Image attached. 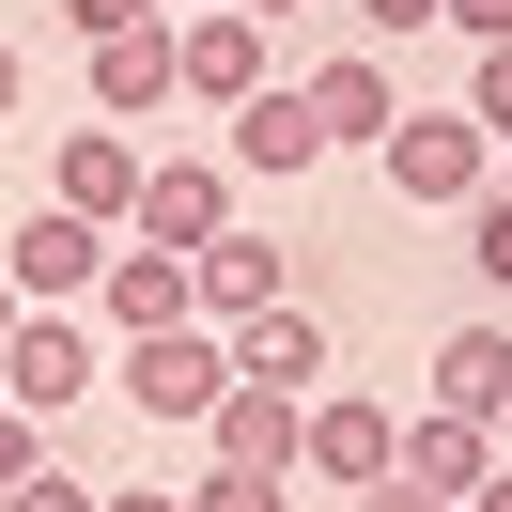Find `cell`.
Returning <instances> with one entry per match:
<instances>
[{
  "label": "cell",
  "instance_id": "15",
  "mask_svg": "<svg viewBox=\"0 0 512 512\" xmlns=\"http://www.w3.org/2000/svg\"><path fill=\"white\" fill-rule=\"evenodd\" d=\"M435 404L450 419H512V311H466L435 342Z\"/></svg>",
  "mask_w": 512,
  "mask_h": 512
},
{
  "label": "cell",
  "instance_id": "8",
  "mask_svg": "<svg viewBox=\"0 0 512 512\" xmlns=\"http://www.w3.org/2000/svg\"><path fill=\"white\" fill-rule=\"evenodd\" d=\"M156 109H187L171 16H125V32H94V125H156Z\"/></svg>",
  "mask_w": 512,
  "mask_h": 512
},
{
  "label": "cell",
  "instance_id": "24",
  "mask_svg": "<svg viewBox=\"0 0 512 512\" xmlns=\"http://www.w3.org/2000/svg\"><path fill=\"white\" fill-rule=\"evenodd\" d=\"M125 16H171V0H63V32L94 47V32H125Z\"/></svg>",
  "mask_w": 512,
  "mask_h": 512
},
{
  "label": "cell",
  "instance_id": "27",
  "mask_svg": "<svg viewBox=\"0 0 512 512\" xmlns=\"http://www.w3.org/2000/svg\"><path fill=\"white\" fill-rule=\"evenodd\" d=\"M94 512H187V497H156V481H109V497Z\"/></svg>",
  "mask_w": 512,
  "mask_h": 512
},
{
  "label": "cell",
  "instance_id": "4",
  "mask_svg": "<svg viewBox=\"0 0 512 512\" xmlns=\"http://www.w3.org/2000/svg\"><path fill=\"white\" fill-rule=\"evenodd\" d=\"M94 388H109V326H94V311H16V342H0V404L63 419V404H94Z\"/></svg>",
  "mask_w": 512,
  "mask_h": 512
},
{
  "label": "cell",
  "instance_id": "31",
  "mask_svg": "<svg viewBox=\"0 0 512 512\" xmlns=\"http://www.w3.org/2000/svg\"><path fill=\"white\" fill-rule=\"evenodd\" d=\"M249 16H264V32H280V16H311V0H249Z\"/></svg>",
  "mask_w": 512,
  "mask_h": 512
},
{
  "label": "cell",
  "instance_id": "23",
  "mask_svg": "<svg viewBox=\"0 0 512 512\" xmlns=\"http://www.w3.org/2000/svg\"><path fill=\"white\" fill-rule=\"evenodd\" d=\"M342 16H357V32H373V47H404V32H435V0H342Z\"/></svg>",
  "mask_w": 512,
  "mask_h": 512
},
{
  "label": "cell",
  "instance_id": "19",
  "mask_svg": "<svg viewBox=\"0 0 512 512\" xmlns=\"http://www.w3.org/2000/svg\"><path fill=\"white\" fill-rule=\"evenodd\" d=\"M466 264H481V295H512V187L466 202Z\"/></svg>",
  "mask_w": 512,
  "mask_h": 512
},
{
  "label": "cell",
  "instance_id": "14",
  "mask_svg": "<svg viewBox=\"0 0 512 512\" xmlns=\"http://www.w3.org/2000/svg\"><path fill=\"white\" fill-rule=\"evenodd\" d=\"M295 94H311V125H326V156H373V140L404 125V94H388V63H373V47H342V63H311V78H295Z\"/></svg>",
  "mask_w": 512,
  "mask_h": 512
},
{
  "label": "cell",
  "instance_id": "11",
  "mask_svg": "<svg viewBox=\"0 0 512 512\" xmlns=\"http://www.w3.org/2000/svg\"><path fill=\"white\" fill-rule=\"evenodd\" d=\"M47 202H63V218H94V233H125V202H140V125H63Z\"/></svg>",
  "mask_w": 512,
  "mask_h": 512
},
{
  "label": "cell",
  "instance_id": "17",
  "mask_svg": "<svg viewBox=\"0 0 512 512\" xmlns=\"http://www.w3.org/2000/svg\"><path fill=\"white\" fill-rule=\"evenodd\" d=\"M202 450H218V466H280V481H295V388H249V373H233L218 419H202Z\"/></svg>",
  "mask_w": 512,
  "mask_h": 512
},
{
  "label": "cell",
  "instance_id": "12",
  "mask_svg": "<svg viewBox=\"0 0 512 512\" xmlns=\"http://www.w3.org/2000/svg\"><path fill=\"white\" fill-rule=\"evenodd\" d=\"M187 249H140V233H109V280H94V326L109 342H140V326H187Z\"/></svg>",
  "mask_w": 512,
  "mask_h": 512
},
{
  "label": "cell",
  "instance_id": "5",
  "mask_svg": "<svg viewBox=\"0 0 512 512\" xmlns=\"http://www.w3.org/2000/svg\"><path fill=\"white\" fill-rule=\"evenodd\" d=\"M125 233H140V249H218V233H233V156H140Z\"/></svg>",
  "mask_w": 512,
  "mask_h": 512
},
{
  "label": "cell",
  "instance_id": "32",
  "mask_svg": "<svg viewBox=\"0 0 512 512\" xmlns=\"http://www.w3.org/2000/svg\"><path fill=\"white\" fill-rule=\"evenodd\" d=\"M171 16H202V0H171Z\"/></svg>",
  "mask_w": 512,
  "mask_h": 512
},
{
  "label": "cell",
  "instance_id": "6",
  "mask_svg": "<svg viewBox=\"0 0 512 512\" xmlns=\"http://www.w3.org/2000/svg\"><path fill=\"white\" fill-rule=\"evenodd\" d=\"M0 280L32 295V311H94L109 233H94V218H63V202H32V218H16V249H0Z\"/></svg>",
  "mask_w": 512,
  "mask_h": 512
},
{
  "label": "cell",
  "instance_id": "3",
  "mask_svg": "<svg viewBox=\"0 0 512 512\" xmlns=\"http://www.w3.org/2000/svg\"><path fill=\"white\" fill-rule=\"evenodd\" d=\"M109 373H125V404L140 419H171V435H202V419H218V388H233V342H218V326H140V342L125 357H109Z\"/></svg>",
  "mask_w": 512,
  "mask_h": 512
},
{
  "label": "cell",
  "instance_id": "26",
  "mask_svg": "<svg viewBox=\"0 0 512 512\" xmlns=\"http://www.w3.org/2000/svg\"><path fill=\"white\" fill-rule=\"evenodd\" d=\"M342 512H450V497H419V481H404V466H388V481H373V497H342Z\"/></svg>",
  "mask_w": 512,
  "mask_h": 512
},
{
  "label": "cell",
  "instance_id": "2",
  "mask_svg": "<svg viewBox=\"0 0 512 512\" xmlns=\"http://www.w3.org/2000/svg\"><path fill=\"white\" fill-rule=\"evenodd\" d=\"M388 466H404V419H388L373 388H342V373H326L311 404H295V481H326V497H373Z\"/></svg>",
  "mask_w": 512,
  "mask_h": 512
},
{
  "label": "cell",
  "instance_id": "25",
  "mask_svg": "<svg viewBox=\"0 0 512 512\" xmlns=\"http://www.w3.org/2000/svg\"><path fill=\"white\" fill-rule=\"evenodd\" d=\"M435 16H450L466 47H512V0H435Z\"/></svg>",
  "mask_w": 512,
  "mask_h": 512
},
{
  "label": "cell",
  "instance_id": "30",
  "mask_svg": "<svg viewBox=\"0 0 512 512\" xmlns=\"http://www.w3.org/2000/svg\"><path fill=\"white\" fill-rule=\"evenodd\" d=\"M16 311H32V295H16V280H0V342H16Z\"/></svg>",
  "mask_w": 512,
  "mask_h": 512
},
{
  "label": "cell",
  "instance_id": "1",
  "mask_svg": "<svg viewBox=\"0 0 512 512\" xmlns=\"http://www.w3.org/2000/svg\"><path fill=\"white\" fill-rule=\"evenodd\" d=\"M373 171H388V202H419V218H466V202L497 187V140H481L466 109H404V125L373 140Z\"/></svg>",
  "mask_w": 512,
  "mask_h": 512
},
{
  "label": "cell",
  "instance_id": "18",
  "mask_svg": "<svg viewBox=\"0 0 512 512\" xmlns=\"http://www.w3.org/2000/svg\"><path fill=\"white\" fill-rule=\"evenodd\" d=\"M187 512H295V481H280V466H218V450H202Z\"/></svg>",
  "mask_w": 512,
  "mask_h": 512
},
{
  "label": "cell",
  "instance_id": "10",
  "mask_svg": "<svg viewBox=\"0 0 512 512\" xmlns=\"http://www.w3.org/2000/svg\"><path fill=\"white\" fill-rule=\"evenodd\" d=\"M218 342H233V373H249V388H295V404H311V388L342 373V342H326V311H311V295H280V311L218 326Z\"/></svg>",
  "mask_w": 512,
  "mask_h": 512
},
{
  "label": "cell",
  "instance_id": "29",
  "mask_svg": "<svg viewBox=\"0 0 512 512\" xmlns=\"http://www.w3.org/2000/svg\"><path fill=\"white\" fill-rule=\"evenodd\" d=\"M466 512H512V466H481V497H466Z\"/></svg>",
  "mask_w": 512,
  "mask_h": 512
},
{
  "label": "cell",
  "instance_id": "22",
  "mask_svg": "<svg viewBox=\"0 0 512 512\" xmlns=\"http://www.w3.org/2000/svg\"><path fill=\"white\" fill-rule=\"evenodd\" d=\"M94 497H109V481H63V466H32V481H16L0 512H94Z\"/></svg>",
  "mask_w": 512,
  "mask_h": 512
},
{
  "label": "cell",
  "instance_id": "20",
  "mask_svg": "<svg viewBox=\"0 0 512 512\" xmlns=\"http://www.w3.org/2000/svg\"><path fill=\"white\" fill-rule=\"evenodd\" d=\"M466 125L512 140V47H466Z\"/></svg>",
  "mask_w": 512,
  "mask_h": 512
},
{
  "label": "cell",
  "instance_id": "21",
  "mask_svg": "<svg viewBox=\"0 0 512 512\" xmlns=\"http://www.w3.org/2000/svg\"><path fill=\"white\" fill-rule=\"evenodd\" d=\"M32 466H47V419H32V404H0V497H16Z\"/></svg>",
  "mask_w": 512,
  "mask_h": 512
},
{
  "label": "cell",
  "instance_id": "7",
  "mask_svg": "<svg viewBox=\"0 0 512 512\" xmlns=\"http://www.w3.org/2000/svg\"><path fill=\"white\" fill-rule=\"evenodd\" d=\"M171 63H187V109H249L264 78H280L249 0H202V16H171Z\"/></svg>",
  "mask_w": 512,
  "mask_h": 512
},
{
  "label": "cell",
  "instance_id": "13",
  "mask_svg": "<svg viewBox=\"0 0 512 512\" xmlns=\"http://www.w3.org/2000/svg\"><path fill=\"white\" fill-rule=\"evenodd\" d=\"M187 295H202V326H249V311H280V295H295V249H264V233L233 218L218 249H187Z\"/></svg>",
  "mask_w": 512,
  "mask_h": 512
},
{
  "label": "cell",
  "instance_id": "9",
  "mask_svg": "<svg viewBox=\"0 0 512 512\" xmlns=\"http://www.w3.org/2000/svg\"><path fill=\"white\" fill-rule=\"evenodd\" d=\"M218 156L249 171V187H295V171H326V125H311V94H295V78H264L249 109H218Z\"/></svg>",
  "mask_w": 512,
  "mask_h": 512
},
{
  "label": "cell",
  "instance_id": "28",
  "mask_svg": "<svg viewBox=\"0 0 512 512\" xmlns=\"http://www.w3.org/2000/svg\"><path fill=\"white\" fill-rule=\"evenodd\" d=\"M16 109H32V63H16V47H0V125H16Z\"/></svg>",
  "mask_w": 512,
  "mask_h": 512
},
{
  "label": "cell",
  "instance_id": "16",
  "mask_svg": "<svg viewBox=\"0 0 512 512\" xmlns=\"http://www.w3.org/2000/svg\"><path fill=\"white\" fill-rule=\"evenodd\" d=\"M481 466H497V419H450V404H419V419H404V481H419V497L466 512V497H481Z\"/></svg>",
  "mask_w": 512,
  "mask_h": 512
}]
</instances>
